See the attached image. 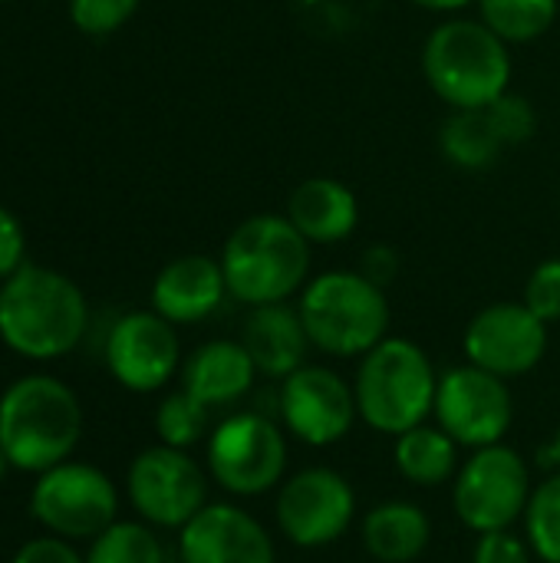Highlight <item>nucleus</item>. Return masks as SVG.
<instances>
[{
    "mask_svg": "<svg viewBox=\"0 0 560 563\" xmlns=\"http://www.w3.org/2000/svg\"><path fill=\"white\" fill-rule=\"evenodd\" d=\"M89 323L83 290L46 267L23 264L0 287V340L26 360H56L76 350Z\"/></svg>",
    "mask_w": 560,
    "mask_h": 563,
    "instance_id": "1",
    "label": "nucleus"
},
{
    "mask_svg": "<svg viewBox=\"0 0 560 563\" xmlns=\"http://www.w3.org/2000/svg\"><path fill=\"white\" fill-rule=\"evenodd\" d=\"M218 261L234 300L284 303L307 284L310 241L287 214H254L231 231Z\"/></svg>",
    "mask_w": 560,
    "mask_h": 563,
    "instance_id": "2",
    "label": "nucleus"
},
{
    "mask_svg": "<svg viewBox=\"0 0 560 563\" xmlns=\"http://www.w3.org/2000/svg\"><path fill=\"white\" fill-rule=\"evenodd\" d=\"M83 435L76 393L53 376H23L0 396V445L13 468L43 475L66 462Z\"/></svg>",
    "mask_w": 560,
    "mask_h": 563,
    "instance_id": "3",
    "label": "nucleus"
},
{
    "mask_svg": "<svg viewBox=\"0 0 560 563\" xmlns=\"http://www.w3.org/2000/svg\"><path fill=\"white\" fill-rule=\"evenodd\" d=\"M422 73L452 109H485L512 82L508 43L482 20H446L422 43Z\"/></svg>",
    "mask_w": 560,
    "mask_h": 563,
    "instance_id": "4",
    "label": "nucleus"
},
{
    "mask_svg": "<svg viewBox=\"0 0 560 563\" xmlns=\"http://www.w3.org/2000/svg\"><path fill=\"white\" fill-rule=\"evenodd\" d=\"M439 376L426 350L406 336L376 343L356 369V409L366 426L383 435H403L426 422L436 409Z\"/></svg>",
    "mask_w": 560,
    "mask_h": 563,
    "instance_id": "5",
    "label": "nucleus"
},
{
    "mask_svg": "<svg viewBox=\"0 0 560 563\" xmlns=\"http://www.w3.org/2000/svg\"><path fill=\"white\" fill-rule=\"evenodd\" d=\"M300 320L317 350L330 356H366L389 330V300L360 271H327L304 284Z\"/></svg>",
    "mask_w": 560,
    "mask_h": 563,
    "instance_id": "6",
    "label": "nucleus"
},
{
    "mask_svg": "<svg viewBox=\"0 0 560 563\" xmlns=\"http://www.w3.org/2000/svg\"><path fill=\"white\" fill-rule=\"evenodd\" d=\"M528 462L502 442L475 449V455L455 475L452 505L459 521L475 534L508 531L528 511Z\"/></svg>",
    "mask_w": 560,
    "mask_h": 563,
    "instance_id": "7",
    "label": "nucleus"
},
{
    "mask_svg": "<svg viewBox=\"0 0 560 563\" xmlns=\"http://www.w3.org/2000/svg\"><path fill=\"white\" fill-rule=\"evenodd\" d=\"M116 485L99 468L83 462H59L43 472L30 492V515L66 541L99 538L109 525H116Z\"/></svg>",
    "mask_w": 560,
    "mask_h": 563,
    "instance_id": "8",
    "label": "nucleus"
},
{
    "mask_svg": "<svg viewBox=\"0 0 560 563\" xmlns=\"http://www.w3.org/2000/svg\"><path fill=\"white\" fill-rule=\"evenodd\" d=\"M287 465L284 432L257 412H238L218 422L208 439V468L215 482L238 498H257L274 488Z\"/></svg>",
    "mask_w": 560,
    "mask_h": 563,
    "instance_id": "9",
    "label": "nucleus"
},
{
    "mask_svg": "<svg viewBox=\"0 0 560 563\" xmlns=\"http://www.w3.org/2000/svg\"><path fill=\"white\" fill-rule=\"evenodd\" d=\"M432 412L439 419V429H446L459 445L485 449L502 442L512 429L515 402L502 376L465 363L439 376Z\"/></svg>",
    "mask_w": 560,
    "mask_h": 563,
    "instance_id": "10",
    "label": "nucleus"
},
{
    "mask_svg": "<svg viewBox=\"0 0 560 563\" xmlns=\"http://www.w3.org/2000/svg\"><path fill=\"white\" fill-rule=\"evenodd\" d=\"M132 508L158 528H185L208 501V478L185 449H145L129 468Z\"/></svg>",
    "mask_w": 560,
    "mask_h": 563,
    "instance_id": "11",
    "label": "nucleus"
},
{
    "mask_svg": "<svg viewBox=\"0 0 560 563\" xmlns=\"http://www.w3.org/2000/svg\"><path fill=\"white\" fill-rule=\"evenodd\" d=\"M353 515L356 495L333 468H304L281 485L277 525L297 548H327L340 541Z\"/></svg>",
    "mask_w": 560,
    "mask_h": 563,
    "instance_id": "12",
    "label": "nucleus"
},
{
    "mask_svg": "<svg viewBox=\"0 0 560 563\" xmlns=\"http://www.w3.org/2000/svg\"><path fill=\"white\" fill-rule=\"evenodd\" d=\"M281 419L287 432L314 449L337 445L353 429L360 409L353 386L327 366H300L281 379Z\"/></svg>",
    "mask_w": 560,
    "mask_h": 563,
    "instance_id": "13",
    "label": "nucleus"
},
{
    "mask_svg": "<svg viewBox=\"0 0 560 563\" xmlns=\"http://www.w3.org/2000/svg\"><path fill=\"white\" fill-rule=\"evenodd\" d=\"M465 356L472 366L502 379L531 373L548 353V323L521 303H492L465 327Z\"/></svg>",
    "mask_w": 560,
    "mask_h": 563,
    "instance_id": "14",
    "label": "nucleus"
},
{
    "mask_svg": "<svg viewBox=\"0 0 560 563\" xmlns=\"http://www.w3.org/2000/svg\"><path fill=\"white\" fill-rule=\"evenodd\" d=\"M178 336L175 323H168L155 310L125 313L106 340V363L119 386L132 393L162 389L178 369Z\"/></svg>",
    "mask_w": 560,
    "mask_h": 563,
    "instance_id": "15",
    "label": "nucleus"
},
{
    "mask_svg": "<svg viewBox=\"0 0 560 563\" xmlns=\"http://www.w3.org/2000/svg\"><path fill=\"white\" fill-rule=\"evenodd\" d=\"M182 563H274V541L234 505H205L178 538Z\"/></svg>",
    "mask_w": 560,
    "mask_h": 563,
    "instance_id": "16",
    "label": "nucleus"
},
{
    "mask_svg": "<svg viewBox=\"0 0 560 563\" xmlns=\"http://www.w3.org/2000/svg\"><path fill=\"white\" fill-rule=\"evenodd\" d=\"M228 297L221 261L208 254H185L165 264L152 284V310L168 323H198L211 317Z\"/></svg>",
    "mask_w": 560,
    "mask_h": 563,
    "instance_id": "17",
    "label": "nucleus"
},
{
    "mask_svg": "<svg viewBox=\"0 0 560 563\" xmlns=\"http://www.w3.org/2000/svg\"><path fill=\"white\" fill-rule=\"evenodd\" d=\"M241 343L251 353L257 373L271 379H287L294 369L307 366L304 360H307V350L314 346L300 320V310L290 307L287 300L251 307Z\"/></svg>",
    "mask_w": 560,
    "mask_h": 563,
    "instance_id": "18",
    "label": "nucleus"
},
{
    "mask_svg": "<svg viewBox=\"0 0 560 563\" xmlns=\"http://www.w3.org/2000/svg\"><path fill=\"white\" fill-rule=\"evenodd\" d=\"M287 218L310 244H340L360 224V201L340 178H304L287 198Z\"/></svg>",
    "mask_w": 560,
    "mask_h": 563,
    "instance_id": "19",
    "label": "nucleus"
},
{
    "mask_svg": "<svg viewBox=\"0 0 560 563\" xmlns=\"http://www.w3.org/2000/svg\"><path fill=\"white\" fill-rule=\"evenodd\" d=\"M254 376L257 366L241 340H211L198 346L182 369L185 389L208 409L238 402L254 386Z\"/></svg>",
    "mask_w": 560,
    "mask_h": 563,
    "instance_id": "20",
    "label": "nucleus"
},
{
    "mask_svg": "<svg viewBox=\"0 0 560 563\" xmlns=\"http://www.w3.org/2000/svg\"><path fill=\"white\" fill-rule=\"evenodd\" d=\"M432 538L426 511L413 501L376 505L363 518V548L380 563H413Z\"/></svg>",
    "mask_w": 560,
    "mask_h": 563,
    "instance_id": "21",
    "label": "nucleus"
},
{
    "mask_svg": "<svg viewBox=\"0 0 560 563\" xmlns=\"http://www.w3.org/2000/svg\"><path fill=\"white\" fill-rule=\"evenodd\" d=\"M459 442L446 432V429H432V426H416L403 435H396V468L403 472V478H409L413 485H446L455 472H459Z\"/></svg>",
    "mask_w": 560,
    "mask_h": 563,
    "instance_id": "22",
    "label": "nucleus"
},
{
    "mask_svg": "<svg viewBox=\"0 0 560 563\" xmlns=\"http://www.w3.org/2000/svg\"><path fill=\"white\" fill-rule=\"evenodd\" d=\"M439 148L455 168L485 172L502 158L505 142L492 129L485 109H452V115L439 129Z\"/></svg>",
    "mask_w": 560,
    "mask_h": 563,
    "instance_id": "23",
    "label": "nucleus"
},
{
    "mask_svg": "<svg viewBox=\"0 0 560 563\" xmlns=\"http://www.w3.org/2000/svg\"><path fill=\"white\" fill-rule=\"evenodd\" d=\"M479 13L505 43H531L554 26L560 0H479Z\"/></svg>",
    "mask_w": 560,
    "mask_h": 563,
    "instance_id": "24",
    "label": "nucleus"
},
{
    "mask_svg": "<svg viewBox=\"0 0 560 563\" xmlns=\"http://www.w3.org/2000/svg\"><path fill=\"white\" fill-rule=\"evenodd\" d=\"M86 563H165V554L145 525L116 521L99 538H92Z\"/></svg>",
    "mask_w": 560,
    "mask_h": 563,
    "instance_id": "25",
    "label": "nucleus"
},
{
    "mask_svg": "<svg viewBox=\"0 0 560 563\" xmlns=\"http://www.w3.org/2000/svg\"><path fill=\"white\" fill-rule=\"evenodd\" d=\"M208 412L211 409L201 399H195L188 389L165 396L158 412H155V432H158L162 445L191 449L195 442H201L205 432H208V422H211Z\"/></svg>",
    "mask_w": 560,
    "mask_h": 563,
    "instance_id": "26",
    "label": "nucleus"
},
{
    "mask_svg": "<svg viewBox=\"0 0 560 563\" xmlns=\"http://www.w3.org/2000/svg\"><path fill=\"white\" fill-rule=\"evenodd\" d=\"M525 525L531 551L545 563H560V472L531 492Z\"/></svg>",
    "mask_w": 560,
    "mask_h": 563,
    "instance_id": "27",
    "label": "nucleus"
},
{
    "mask_svg": "<svg viewBox=\"0 0 560 563\" xmlns=\"http://www.w3.org/2000/svg\"><path fill=\"white\" fill-rule=\"evenodd\" d=\"M485 115L492 122V129L498 132V139L505 142V148L512 145H521L528 142L535 132H538V115H535V106L518 96V92H502L495 102L485 106Z\"/></svg>",
    "mask_w": 560,
    "mask_h": 563,
    "instance_id": "28",
    "label": "nucleus"
},
{
    "mask_svg": "<svg viewBox=\"0 0 560 563\" xmlns=\"http://www.w3.org/2000/svg\"><path fill=\"white\" fill-rule=\"evenodd\" d=\"M135 10H139V0H69L73 23L89 36L116 33Z\"/></svg>",
    "mask_w": 560,
    "mask_h": 563,
    "instance_id": "29",
    "label": "nucleus"
},
{
    "mask_svg": "<svg viewBox=\"0 0 560 563\" xmlns=\"http://www.w3.org/2000/svg\"><path fill=\"white\" fill-rule=\"evenodd\" d=\"M525 303L545 320V323H558L560 320V257L541 261L528 284H525Z\"/></svg>",
    "mask_w": 560,
    "mask_h": 563,
    "instance_id": "30",
    "label": "nucleus"
},
{
    "mask_svg": "<svg viewBox=\"0 0 560 563\" xmlns=\"http://www.w3.org/2000/svg\"><path fill=\"white\" fill-rule=\"evenodd\" d=\"M472 563H531V548L508 531H492L479 538Z\"/></svg>",
    "mask_w": 560,
    "mask_h": 563,
    "instance_id": "31",
    "label": "nucleus"
},
{
    "mask_svg": "<svg viewBox=\"0 0 560 563\" xmlns=\"http://www.w3.org/2000/svg\"><path fill=\"white\" fill-rule=\"evenodd\" d=\"M20 267H23V228L7 208H0V277L7 280Z\"/></svg>",
    "mask_w": 560,
    "mask_h": 563,
    "instance_id": "32",
    "label": "nucleus"
},
{
    "mask_svg": "<svg viewBox=\"0 0 560 563\" xmlns=\"http://www.w3.org/2000/svg\"><path fill=\"white\" fill-rule=\"evenodd\" d=\"M13 563H86L69 544L66 538H36V541H26Z\"/></svg>",
    "mask_w": 560,
    "mask_h": 563,
    "instance_id": "33",
    "label": "nucleus"
},
{
    "mask_svg": "<svg viewBox=\"0 0 560 563\" xmlns=\"http://www.w3.org/2000/svg\"><path fill=\"white\" fill-rule=\"evenodd\" d=\"M360 274L386 290L399 274V254L389 244H373V247H366V254L360 261Z\"/></svg>",
    "mask_w": 560,
    "mask_h": 563,
    "instance_id": "34",
    "label": "nucleus"
},
{
    "mask_svg": "<svg viewBox=\"0 0 560 563\" xmlns=\"http://www.w3.org/2000/svg\"><path fill=\"white\" fill-rule=\"evenodd\" d=\"M413 3L422 10H436V13H455V10H465L469 3H479V0H413Z\"/></svg>",
    "mask_w": 560,
    "mask_h": 563,
    "instance_id": "35",
    "label": "nucleus"
},
{
    "mask_svg": "<svg viewBox=\"0 0 560 563\" xmlns=\"http://www.w3.org/2000/svg\"><path fill=\"white\" fill-rule=\"evenodd\" d=\"M548 459H551V465H558L560 468V426H558V435H554V442H551V449H548Z\"/></svg>",
    "mask_w": 560,
    "mask_h": 563,
    "instance_id": "36",
    "label": "nucleus"
},
{
    "mask_svg": "<svg viewBox=\"0 0 560 563\" xmlns=\"http://www.w3.org/2000/svg\"><path fill=\"white\" fill-rule=\"evenodd\" d=\"M13 468V462H10V455L3 452V445H0V482L7 478V472Z\"/></svg>",
    "mask_w": 560,
    "mask_h": 563,
    "instance_id": "37",
    "label": "nucleus"
},
{
    "mask_svg": "<svg viewBox=\"0 0 560 563\" xmlns=\"http://www.w3.org/2000/svg\"><path fill=\"white\" fill-rule=\"evenodd\" d=\"M0 3H10V0H0Z\"/></svg>",
    "mask_w": 560,
    "mask_h": 563,
    "instance_id": "38",
    "label": "nucleus"
}]
</instances>
